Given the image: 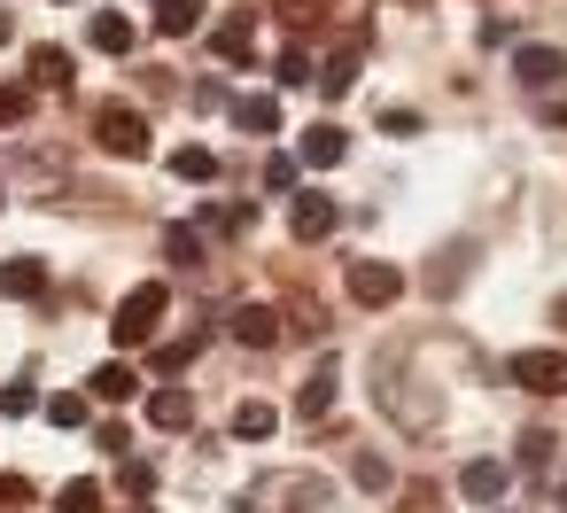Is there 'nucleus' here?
Here are the masks:
<instances>
[{"label":"nucleus","instance_id":"f257e3e1","mask_svg":"<svg viewBox=\"0 0 567 513\" xmlns=\"http://www.w3.org/2000/svg\"><path fill=\"white\" fill-rule=\"evenodd\" d=\"M319 505H327V474L311 466H272L234 497V513H319Z\"/></svg>","mask_w":567,"mask_h":513},{"label":"nucleus","instance_id":"f03ea898","mask_svg":"<svg viewBox=\"0 0 567 513\" xmlns=\"http://www.w3.org/2000/svg\"><path fill=\"white\" fill-rule=\"evenodd\" d=\"M164 311H172V288H164V280H141V288L117 304V319H110L117 350H148V342H156V327H164Z\"/></svg>","mask_w":567,"mask_h":513},{"label":"nucleus","instance_id":"7ed1b4c3","mask_svg":"<svg viewBox=\"0 0 567 513\" xmlns=\"http://www.w3.org/2000/svg\"><path fill=\"white\" fill-rule=\"evenodd\" d=\"M94 141H102L110 156H125V164L156 156V133H148V117H141L133 102H102V110H94Z\"/></svg>","mask_w":567,"mask_h":513},{"label":"nucleus","instance_id":"20e7f679","mask_svg":"<svg viewBox=\"0 0 567 513\" xmlns=\"http://www.w3.org/2000/svg\"><path fill=\"white\" fill-rule=\"evenodd\" d=\"M505 381H520L528 397H559L567 389V350H513L505 358Z\"/></svg>","mask_w":567,"mask_h":513},{"label":"nucleus","instance_id":"39448f33","mask_svg":"<svg viewBox=\"0 0 567 513\" xmlns=\"http://www.w3.org/2000/svg\"><path fill=\"white\" fill-rule=\"evenodd\" d=\"M350 296H358L365 311H381V304L404 296V273H396L389 257H358V265H350Z\"/></svg>","mask_w":567,"mask_h":513},{"label":"nucleus","instance_id":"423d86ee","mask_svg":"<svg viewBox=\"0 0 567 513\" xmlns=\"http://www.w3.org/2000/svg\"><path fill=\"white\" fill-rule=\"evenodd\" d=\"M288 226H296V242H327V234L342 226V203L319 195V187H303V195L288 203Z\"/></svg>","mask_w":567,"mask_h":513},{"label":"nucleus","instance_id":"0eeeda50","mask_svg":"<svg viewBox=\"0 0 567 513\" xmlns=\"http://www.w3.org/2000/svg\"><path fill=\"white\" fill-rule=\"evenodd\" d=\"M226 335H234L241 350H272V342H280V311H272V304H241V311H226Z\"/></svg>","mask_w":567,"mask_h":513},{"label":"nucleus","instance_id":"6e6552de","mask_svg":"<svg viewBox=\"0 0 567 513\" xmlns=\"http://www.w3.org/2000/svg\"><path fill=\"white\" fill-rule=\"evenodd\" d=\"M505 482H513L505 459H466V466H458V497H466V505H497Z\"/></svg>","mask_w":567,"mask_h":513},{"label":"nucleus","instance_id":"1a4fd4ad","mask_svg":"<svg viewBox=\"0 0 567 513\" xmlns=\"http://www.w3.org/2000/svg\"><path fill=\"white\" fill-rule=\"evenodd\" d=\"M141 381H148V373H141L133 358H110L102 373H86V397H94V404H125V397H141Z\"/></svg>","mask_w":567,"mask_h":513},{"label":"nucleus","instance_id":"9d476101","mask_svg":"<svg viewBox=\"0 0 567 513\" xmlns=\"http://www.w3.org/2000/svg\"><path fill=\"white\" fill-rule=\"evenodd\" d=\"M358 55H365V32H350V48H334V55L319 63V94H327V102H342V94L358 86Z\"/></svg>","mask_w":567,"mask_h":513},{"label":"nucleus","instance_id":"9b49d317","mask_svg":"<svg viewBox=\"0 0 567 513\" xmlns=\"http://www.w3.org/2000/svg\"><path fill=\"white\" fill-rule=\"evenodd\" d=\"M210 48H218V63H257V17H249V9L226 17V24L210 32Z\"/></svg>","mask_w":567,"mask_h":513},{"label":"nucleus","instance_id":"f8f14e48","mask_svg":"<svg viewBox=\"0 0 567 513\" xmlns=\"http://www.w3.org/2000/svg\"><path fill=\"white\" fill-rule=\"evenodd\" d=\"M71 79H79V63H71V48H55V40H40V48H32V86H48V94H71Z\"/></svg>","mask_w":567,"mask_h":513},{"label":"nucleus","instance_id":"ddd939ff","mask_svg":"<svg viewBox=\"0 0 567 513\" xmlns=\"http://www.w3.org/2000/svg\"><path fill=\"white\" fill-rule=\"evenodd\" d=\"M296 156H303L311 172H334V164L350 156V133H342V125H311V133L296 141Z\"/></svg>","mask_w":567,"mask_h":513},{"label":"nucleus","instance_id":"4468645a","mask_svg":"<svg viewBox=\"0 0 567 513\" xmlns=\"http://www.w3.org/2000/svg\"><path fill=\"white\" fill-rule=\"evenodd\" d=\"M559 71H567V55H559V48H520V55H513V79H520V86H536V94H544V86H559Z\"/></svg>","mask_w":567,"mask_h":513},{"label":"nucleus","instance_id":"2eb2a0df","mask_svg":"<svg viewBox=\"0 0 567 513\" xmlns=\"http://www.w3.org/2000/svg\"><path fill=\"white\" fill-rule=\"evenodd\" d=\"M148 420H156L164 435H179V428H195V397L164 381V389H148Z\"/></svg>","mask_w":567,"mask_h":513},{"label":"nucleus","instance_id":"dca6fc26","mask_svg":"<svg viewBox=\"0 0 567 513\" xmlns=\"http://www.w3.org/2000/svg\"><path fill=\"white\" fill-rule=\"evenodd\" d=\"M0 296H17V304L48 296V265L40 257H9V265H0Z\"/></svg>","mask_w":567,"mask_h":513},{"label":"nucleus","instance_id":"f3484780","mask_svg":"<svg viewBox=\"0 0 567 513\" xmlns=\"http://www.w3.org/2000/svg\"><path fill=\"white\" fill-rule=\"evenodd\" d=\"M234 125H241L249 141H265V133H280V102H272V94H241V102H234Z\"/></svg>","mask_w":567,"mask_h":513},{"label":"nucleus","instance_id":"a211bd4d","mask_svg":"<svg viewBox=\"0 0 567 513\" xmlns=\"http://www.w3.org/2000/svg\"><path fill=\"white\" fill-rule=\"evenodd\" d=\"M172 179H179V187H210V179H218V156H210L203 141H187V148H172Z\"/></svg>","mask_w":567,"mask_h":513},{"label":"nucleus","instance_id":"6ab92c4d","mask_svg":"<svg viewBox=\"0 0 567 513\" xmlns=\"http://www.w3.org/2000/svg\"><path fill=\"white\" fill-rule=\"evenodd\" d=\"M203 17H210V0H164V9H156V32H164V40H187V32H203Z\"/></svg>","mask_w":567,"mask_h":513},{"label":"nucleus","instance_id":"aec40b11","mask_svg":"<svg viewBox=\"0 0 567 513\" xmlns=\"http://www.w3.org/2000/svg\"><path fill=\"white\" fill-rule=\"evenodd\" d=\"M86 40H94V48H102V55H133V40H141V32H133V17H117V9H102V17H94V32H86Z\"/></svg>","mask_w":567,"mask_h":513},{"label":"nucleus","instance_id":"412c9836","mask_svg":"<svg viewBox=\"0 0 567 513\" xmlns=\"http://www.w3.org/2000/svg\"><path fill=\"white\" fill-rule=\"evenodd\" d=\"M334 381H342V373H334V366H319V373L296 389V412H303V420H327V412H334Z\"/></svg>","mask_w":567,"mask_h":513},{"label":"nucleus","instance_id":"4be33fe9","mask_svg":"<svg viewBox=\"0 0 567 513\" xmlns=\"http://www.w3.org/2000/svg\"><path fill=\"white\" fill-rule=\"evenodd\" d=\"M272 428H280V412H272V404H257V397H241V404H234V443H265Z\"/></svg>","mask_w":567,"mask_h":513},{"label":"nucleus","instance_id":"5701e85b","mask_svg":"<svg viewBox=\"0 0 567 513\" xmlns=\"http://www.w3.org/2000/svg\"><path fill=\"white\" fill-rule=\"evenodd\" d=\"M257 203H203V234H249Z\"/></svg>","mask_w":567,"mask_h":513},{"label":"nucleus","instance_id":"b1692460","mask_svg":"<svg viewBox=\"0 0 567 513\" xmlns=\"http://www.w3.org/2000/svg\"><path fill=\"white\" fill-rule=\"evenodd\" d=\"M48 420H55V428H86V420H94V397H86V389H55V397H48Z\"/></svg>","mask_w":567,"mask_h":513},{"label":"nucleus","instance_id":"393cba45","mask_svg":"<svg viewBox=\"0 0 567 513\" xmlns=\"http://www.w3.org/2000/svg\"><path fill=\"white\" fill-rule=\"evenodd\" d=\"M32 94H40L32 79H9V86H0V125H24V117H32Z\"/></svg>","mask_w":567,"mask_h":513},{"label":"nucleus","instance_id":"a878e982","mask_svg":"<svg viewBox=\"0 0 567 513\" xmlns=\"http://www.w3.org/2000/svg\"><path fill=\"white\" fill-rule=\"evenodd\" d=\"M55 513H102V482H63Z\"/></svg>","mask_w":567,"mask_h":513},{"label":"nucleus","instance_id":"bb28decb","mask_svg":"<svg viewBox=\"0 0 567 513\" xmlns=\"http://www.w3.org/2000/svg\"><path fill=\"white\" fill-rule=\"evenodd\" d=\"M24 412H40V389L32 381H9V389H0V420H24Z\"/></svg>","mask_w":567,"mask_h":513},{"label":"nucleus","instance_id":"cd10ccee","mask_svg":"<svg viewBox=\"0 0 567 513\" xmlns=\"http://www.w3.org/2000/svg\"><path fill=\"white\" fill-rule=\"evenodd\" d=\"M195 350H203V335H187V342H164V350H156V373H187V366H195Z\"/></svg>","mask_w":567,"mask_h":513},{"label":"nucleus","instance_id":"c85d7f7f","mask_svg":"<svg viewBox=\"0 0 567 513\" xmlns=\"http://www.w3.org/2000/svg\"><path fill=\"white\" fill-rule=\"evenodd\" d=\"M164 249H172L179 265H195V257H203V226H172V234H164Z\"/></svg>","mask_w":567,"mask_h":513},{"label":"nucleus","instance_id":"c756f323","mask_svg":"<svg viewBox=\"0 0 567 513\" xmlns=\"http://www.w3.org/2000/svg\"><path fill=\"white\" fill-rule=\"evenodd\" d=\"M280 86H311V55H303V48L280 55Z\"/></svg>","mask_w":567,"mask_h":513},{"label":"nucleus","instance_id":"7c9ffc66","mask_svg":"<svg viewBox=\"0 0 567 513\" xmlns=\"http://www.w3.org/2000/svg\"><path fill=\"white\" fill-rule=\"evenodd\" d=\"M381 133H389V141H412V133H420V110H381Z\"/></svg>","mask_w":567,"mask_h":513},{"label":"nucleus","instance_id":"2f4dec72","mask_svg":"<svg viewBox=\"0 0 567 513\" xmlns=\"http://www.w3.org/2000/svg\"><path fill=\"white\" fill-rule=\"evenodd\" d=\"M265 187L288 195V187H296V156H265Z\"/></svg>","mask_w":567,"mask_h":513},{"label":"nucleus","instance_id":"473e14b6","mask_svg":"<svg viewBox=\"0 0 567 513\" xmlns=\"http://www.w3.org/2000/svg\"><path fill=\"white\" fill-rule=\"evenodd\" d=\"M520 466H551V435H544V428L520 435Z\"/></svg>","mask_w":567,"mask_h":513},{"label":"nucleus","instance_id":"72a5a7b5","mask_svg":"<svg viewBox=\"0 0 567 513\" xmlns=\"http://www.w3.org/2000/svg\"><path fill=\"white\" fill-rule=\"evenodd\" d=\"M358 482H365V490H389L396 474H389V459H373V451H358Z\"/></svg>","mask_w":567,"mask_h":513},{"label":"nucleus","instance_id":"f704fd0d","mask_svg":"<svg viewBox=\"0 0 567 513\" xmlns=\"http://www.w3.org/2000/svg\"><path fill=\"white\" fill-rule=\"evenodd\" d=\"M17 505H32V482L24 474H0V513H17Z\"/></svg>","mask_w":567,"mask_h":513},{"label":"nucleus","instance_id":"c9c22d12","mask_svg":"<svg viewBox=\"0 0 567 513\" xmlns=\"http://www.w3.org/2000/svg\"><path fill=\"white\" fill-rule=\"evenodd\" d=\"M94 443H102V451H117V459H125V443H133V435H125V420H110V428H94Z\"/></svg>","mask_w":567,"mask_h":513},{"label":"nucleus","instance_id":"e433bc0d","mask_svg":"<svg viewBox=\"0 0 567 513\" xmlns=\"http://www.w3.org/2000/svg\"><path fill=\"white\" fill-rule=\"evenodd\" d=\"M9 40H17V17H9V9H0V48H9Z\"/></svg>","mask_w":567,"mask_h":513},{"label":"nucleus","instance_id":"4c0bfd02","mask_svg":"<svg viewBox=\"0 0 567 513\" xmlns=\"http://www.w3.org/2000/svg\"><path fill=\"white\" fill-rule=\"evenodd\" d=\"M559 505H567V482H559Z\"/></svg>","mask_w":567,"mask_h":513},{"label":"nucleus","instance_id":"58836bf2","mask_svg":"<svg viewBox=\"0 0 567 513\" xmlns=\"http://www.w3.org/2000/svg\"><path fill=\"white\" fill-rule=\"evenodd\" d=\"M559 125H567V102H559Z\"/></svg>","mask_w":567,"mask_h":513},{"label":"nucleus","instance_id":"ea45409f","mask_svg":"<svg viewBox=\"0 0 567 513\" xmlns=\"http://www.w3.org/2000/svg\"><path fill=\"white\" fill-rule=\"evenodd\" d=\"M133 513H156V505H133Z\"/></svg>","mask_w":567,"mask_h":513}]
</instances>
